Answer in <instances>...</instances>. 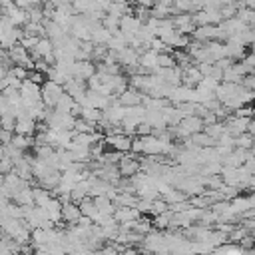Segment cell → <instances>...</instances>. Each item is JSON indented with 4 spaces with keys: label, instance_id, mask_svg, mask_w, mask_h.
<instances>
[{
    "label": "cell",
    "instance_id": "cell-25",
    "mask_svg": "<svg viewBox=\"0 0 255 255\" xmlns=\"http://www.w3.org/2000/svg\"><path fill=\"white\" fill-rule=\"evenodd\" d=\"M30 72L32 70H28V68H24V66H10V70H8V74H12L14 78H18V80H26L28 76H30Z\"/></svg>",
    "mask_w": 255,
    "mask_h": 255
},
{
    "label": "cell",
    "instance_id": "cell-3",
    "mask_svg": "<svg viewBox=\"0 0 255 255\" xmlns=\"http://www.w3.org/2000/svg\"><path fill=\"white\" fill-rule=\"evenodd\" d=\"M0 14H2V16H4L12 26H16V28H20V26H24V24L28 22L26 10H24V8H20L16 2H10V4L2 6V8H0Z\"/></svg>",
    "mask_w": 255,
    "mask_h": 255
},
{
    "label": "cell",
    "instance_id": "cell-20",
    "mask_svg": "<svg viewBox=\"0 0 255 255\" xmlns=\"http://www.w3.org/2000/svg\"><path fill=\"white\" fill-rule=\"evenodd\" d=\"M203 131L207 133V135H211L213 139H219L223 133H225V124L223 122H213V124H207L205 128H203Z\"/></svg>",
    "mask_w": 255,
    "mask_h": 255
},
{
    "label": "cell",
    "instance_id": "cell-9",
    "mask_svg": "<svg viewBox=\"0 0 255 255\" xmlns=\"http://www.w3.org/2000/svg\"><path fill=\"white\" fill-rule=\"evenodd\" d=\"M171 20H173V28H175L177 32H181V34H187V36L197 28L191 14H175Z\"/></svg>",
    "mask_w": 255,
    "mask_h": 255
},
{
    "label": "cell",
    "instance_id": "cell-23",
    "mask_svg": "<svg viewBox=\"0 0 255 255\" xmlns=\"http://www.w3.org/2000/svg\"><path fill=\"white\" fill-rule=\"evenodd\" d=\"M14 126H16V114H14V110L12 112H6V114H0V128L14 131Z\"/></svg>",
    "mask_w": 255,
    "mask_h": 255
},
{
    "label": "cell",
    "instance_id": "cell-15",
    "mask_svg": "<svg viewBox=\"0 0 255 255\" xmlns=\"http://www.w3.org/2000/svg\"><path fill=\"white\" fill-rule=\"evenodd\" d=\"M110 38H112V32H110L108 28H104L102 22L96 24V26L92 28V32H90V40H92L94 44H108Z\"/></svg>",
    "mask_w": 255,
    "mask_h": 255
},
{
    "label": "cell",
    "instance_id": "cell-31",
    "mask_svg": "<svg viewBox=\"0 0 255 255\" xmlns=\"http://www.w3.org/2000/svg\"><path fill=\"white\" fill-rule=\"evenodd\" d=\"M10 2H14V0H0V8L6 6V4H10Z\"/></svg>",
    "mask_w": 255,
    "mask_h": 255
},
{
    "label": "cell",
    "instance_id": "cell-13",
    "mask_svg": "<svg viewBox=\"0 0 255 255\" xmlns=\"http://www.w3.org/2000/svg\"><path fill=\"white\" fill-rule=\"evenodd\" d=\"M12 201L18 203V205H22V207L34 205V189H32V185L28 183V185H24L20 191H16V193L12 195Z\"/></svg>",
    "mask_w": 255,
    "mask_h": 255
},
{
    "label": "cell",
    "instance_id": "cell-29",
    "mask_svg": "<svg viewBox=\"0 0 255 255\" xmlns=\"http://www.w3.org/2000/svg\"><path fill=\"white\" fill-rule=\"evenodd\" d=\"M50 4L54 8H60V6H72V0H50Z\"/></svg>",
    "mask_w": 255,
    "mask_h": 255
},
{
    "label": "cell",
    "instance_id": "cell-26",
    "mask_svg": "<svg viewBox=\"0 0 255 255\" xmlns=\"http://www.w3.org/2000/svg\"><path fill=\"white\" fill-rule=\"evenodd\" d=\"M14 169V161L6 155V153H0V171L6 175V173H10Z\"/></svg>",
    "mask_w": 255,
    "mask_h": 255
},
{
    "label": "cell",
    "instance_id": "cell-6",
    "mask_svg": "<svg viewBox=\"0 0 255 255\" xmlns=\"http://www.w3.org/2000/svg\"><path fill=\"white\" fill-rule=\"evenodd\" d=\"M36 129H38V122H36L32 116H28V112H24V114H20V116L16 118L14 133H22V135H34V133H36Z\"/></svg>",
    "mask_w": 255,
    "mask_h": 255
},
{
    "label": "cell",
    "instance_id": "cell-2",
    "mask_svg": "<svg viewBox=\"0 0 255 255\" xmlns=\"http://www.w3.org/2000/svg\"><path fill=\"white\" fill-rule=\"evenodd\" d=\"M40 90H42V102H44L46 108H54L56 102L60 100V96L64 94V86H62V84H56V82H52V80L42 82Z\"/></svg>",
    "mask_w": 255,
    "mask_h": 255
},
{
    "label": "cell",
    "instance_id": "cell-33",
    "mask_svg": "<svg viewBox=\"0 0 255 255\" xmlns=\"http://www.w3.org/2000/svg\"><path fill=\"white\" fill-rule=\"evenodd\" d=\"M253 118H255V108H253Z\"/></svg>",
    "mask_w": 255,
    "mask_h": 255
},
{
    "label": "cell",
    "instance_id": "cell-7",
    "mask_svg": "<svg viewBox=\"0 0 255 255\" xmlns=\"http://www.w3.org/2000/svg\"><path fill=\"white\" fill-rule=\"evenodd\" d=\"M118 169H120V175L122 177L129 179L131 175H135L137 171H141V163L133 155H122L120 161H118Z\"/></svg>",
    "mask_w": 255,
    "mask_h": 255
},
{
    "label": "cell",
    "instance_id": "cell-8",
    "mask_svg": "<svg viewBox=\"0 0 255 255\" xmlns=\"http://www.w3.org/2000/svg\"><path fill=\"white\" fill-rule=\"evenodd\" d=\"M167 86H181V68L175 64V66H169V68H159L155 72Z\"/></svg>",
    "mask_w": 255,
    "mask_h": 255
},
{
    "label": "cell",
    "instance_id": "cell-16",
    "mask_svg": "<svg viewBox=\"0 0 255 255\" xmlns=\"http://www.w3.org/2000/svg\"><path fill=\"white\" fill-rule=\"evenodd\" d=\"M94 203H96V207L102 215H114V211H116V203L106 195H96Z\"/></svg>",
    "mask_w": 255,
    "mask_h": 255
},
{
    "label": "cell",
    "instance_id": "cell-10",
    "mask_svg": "<svg viewBox=\"0 0 255 255\" xmlns=\"http://www.w3.org/2000/svg\"><path fill=\"white\" fill-rule=\"evenodd\" d=\"M141 100H143V94H141L139 90L131 88V86H128V88L118 96V102H120L122 106H126V108H129V106H139Z\"/></svg>",
    "mask_w": 255,
    "mask_h": 255
},
{
    "label": "cell",
    "instance_id": "cell-28",
    "mask_svg": "<svg viewBox=\"0 0 255 255\" xmlns=\"http://www.w3.org/2000/svg\"><path fill=\"white\" fill-rule=\"evenodd\" d=\"M92 255H118V251L114 245H110V247H100V249L92 251Z\"/></svg>",
    "mask_w": 255,
    "mask_h": 255
},
{
    "label": "cell",
    "instance_id": "cell-30",
    "mask_svg": "<svg viewBox=\"0 0 255 255\" xmlns=\"http://www.w3.org/2000/svg\"><path fill=\"white\" fill-rule=\"evenodd\" d=\"M247 131H249L251 135H255V118H251V122H249V128H247Z\"/></svg>",
    "mask_w": 255,
    "mask_h": 255
},
{
    "label": "cell",
    "instance_id": "cell-21",
    "mask_svg": "<svg viewBox=\"0 0 255 255\" xmlns=\"http://www.w3.org/2000/svg\"><path fill=\"white\" fill-rule=\"evenodd\" d=\"M233 145L239 147V149H251L253 147V135L249 131H245V133L233 137Z\"/></svg>",
    "mask_w": 255,
    "mask_h": 255
},
{
    "label": "cell",
    "instance_id": "cell-19",
    "mask_svg": "<svg viewBox=\"0 0 255 255\" xmlns=\"http://www.w3.org/2000/svg\"><path fill=\"white\" fill-rule=\"evenodd\" d=\"M173 10L175 14H191L195 12V0H173Z\"/></svg>",
    "mask_w": 255,
    "mask_h": 255
},
{
    "label": "cell",
    "instance_id": "cell-12",
    "mask_svg": "<svg viewBox=\"0 0 255 255\" xmlns=\"http://www.w3.org/2000/svg\"><path fill=\"white\" fill-rule=\"evenodd\" d=\"M16 175H20L22 179L26 181H32V157H20L16 163H14V169H12Z\"/></svg>",
    "mask_w": 255,
    "mask_h": 255
},
{
    "label": "cell",
    "instance_id": "cell-24",
    "mask_svg": "<svg viewBox=\"0 0 255 255\" xmlns=\"http://www.w3.org/2000/svg\"><path fill=\"white\" fill-rule=\"evenodd\" d=\"M169 221H171V211L167 209V211L155 215V219H153L151 223H153V227H157V229H167V227H169Z\"/></svg>",
    "mask_w": 255,
    "mask_h": 255
},
{
    "label": "cell",
    "instance_id": "cell-17",
    "mask_svg": "<svg viewBox=\"0 0 255 255\" xmlns=\"http://www.w3.org/2000/svg\"><path fill=\"white\" fill-rule=\"evenodd\" d=\"M14 147L26 151L28 147H34V135H22V133H14L12 141H10Z\"/></svg>",
    "mask_w": 255,
    "mask_h": 255
},
{
    "label": "cell",
    "instance_id": "cell-14",
    "mask_svg": "<svg viewBox=\"0 0 255 255\" xmlns=\"http://www.w3.org/2000/svg\"><path fill=\"white\" fill-rule=\"evenodd\" d=\"M137 217H141V213H139L135 207H116V211H114V219H116L118 223L133 221V219H137Z\"/></svg>",
    "mask_w": 255,
    "mask_h": 255
},
{
    "label": "cell",
    "instance_id": "cell-4",
    "mask_svg": "<svg viewBox=\"0 0 255 255\" xmlns=\"http://www.w3.org/2000/svg\"><path fill=\"white\" fill-rule=\"evenodd\" d=\"M143 22L135 16V14H126V16H122L120 18V32L126 36V40H128V46H129V42L133 40V36H135V32L139 30V26H141Z\"/></svg>",
    "mask_w": 255,
    "mask_h": 255
},
{
    "label": "cell",
    "instance_id": "cell-32",
    "mask_svg": "<svg viewBox=\"0 0 255 255\" xmlns=\"http://www.w3.org/2000/svg\"><path fill=\"white\" fill-rule=\"evenodd\" d=\"M195 255H205V253H195Z\"/></svg>",
    "mask_w": 255,
    "mask_h": 255
},
{
    "label": "cell",
    "instance_id": "cell-1",
    "mask_svg": "<svg viewBox=\"0 0 255 255\" xmlns=\"http://www.w3.org/2000/svg\"><path fill=\"white\" fill-rule=\"evenodd\" d=\"M20 98H22L24 108H30V106L42 102V90H40V84L32 82L30 78L22 80V86H20Z\"/></svg>",
    "mask_w": 255,
    "mask_h": 255
},
{
    "label": "cell",
    "instance_id": "cell-18",
    "mask_svg": "<svg viewBox=\"0 0 255 255\" xmlns=\"http://www.w3.org/2000/svg\"><path fill=\"white\" fill-rule=\"evenodd\" d=\"M80 118L90 122L92 126H98V122L102 120V110H96V108H82L80 110Z\"/></svg>",
    "mask_w": 255,
    "mask_h": 255
},
{
    "label": "cell",
    "instance_id": "cell-27",
    "mask_svg": "<svg viewBox=\"0 0 255 255\" xmlns=\"http://www.w3.org/2000/svg\"><path fill=\"white\" fill-rule=\"evenodd\" d=\"M12 137H14V131L0 128V145H8L12 141Z\"/></svg>",
    "mask_w": 255,
    "mask_h": 255
},
{
    "label": "cell",
    "instance_id": "cell-5",
    "mask_svg": "<svg viewBox=\"0 0 255 255\" xmlns=\"http://www.w3.org/2000/svg\"><path fill=\"white\" fill-rule=\"evenodd\" d=\"M104 143H108L114 151H120V153H128L129 147H131V137L126 135L124 131H118V133H110L104 137Z\"/></svg>",
    "mask_w": 255,
    "mask_h": 255
},
{
    "label": "cell",
    "instance_id": "cell-22",
    "mask_svg": "<svg viewBox=\"0 0 255 255\" xmlns=\"http://www.w3.org/2000/svg\"><path fill=\"white\" fill-rule=\"evenodd\" d=\"M72 129H74L76 133H92V131H96V126H92L90 122H86V120H82V118H76Z\"/></svg>",
    "mask_w": 255,
    "mask_h": 255
},
{
    "label": "cell",
    "instance_id": "cell-11",
    "mask_svg": "<svg viewBox=\"0 0 255 255\" xmlns=\"http://www.w3.org/2000/svg\"><path fill=\"white\" fill-rule=\"evenodd\" d=\"M82 211H80V205L74 203V201H68V203H62V221L64 223H70L74 225L78 219H80Z\"/></svg>",
    "mask_w": 255,
    "mask_h": 255
}]
</instances>
